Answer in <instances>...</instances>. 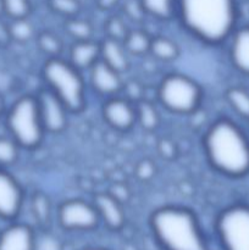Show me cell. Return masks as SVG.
<instances>
[{"label": "cell", "instance_id": "obj_18", "mask_svg": "<svg viewBox=\"0 0 249 250\" xmlns=\"http://www.w3.org/2000/svg\"><path fill=\"white\" fill-rule=\"evenodd\" d=\"M145 16L158 21H171L176 19L177 0H139Z\"/></svg>", "mask_w": 249, "mask_h": 250}, {"label": "cell", "instance_id": "obj_24", "mask_svg": "<svg viewBox=\"0 0 249 250\" xmlns=\"http://www.w3.org/2000/svg\"><path fill=\"white\" fill-rule=\"evenodd\" d=\"M36 41L37 45L41 49L42 53L45 54L48 58H58V56H61V54H62V42L53 32H41L38 36H36Z\"/></svg>", "mask_w": 249, "mask_h": 250}, {"label": "cell", "instance_id": "obj_2", "mask_svg": "<svg viewBox=\"0 0 249 250\" xmlns=\"http://www.w3.org/2000/svg\"><path fill=\"white\" fill-rule=\"evenodd\" d=\"M203 149L209 165L228 178L249 175V134L228 117L215 120L203 138Z\"/></svg>", "mask_w": 249, "mask_h": 250}, {"label": "cell", "instance_id": "obj_1", "mask_svg": "<svg viewBox=\"0 0 249 250\" xmlns=\"http://www.w3.org/2000/svg\"><path fill=\"white\" fill-rule=\"evenodd\" d=\"M176 20L202 43L221 45L239 24L238 0H177Z\"/></svg>", "mask_w": 249, "mask_h": 250}, {"label": "cell", "instance_id": "obj_35", "mask_svg": "<svg viewBox=\"0 0 249 250\" xmlns=\"http://www.w3.org/2000/svg\"><path fill=\"white\" fill-rule=\"evenodd\" d=\"M120 0H97L95 4L99 7L100 10H104V11H109L112 10L114 7H116L119 5Z\"/></svg>", "mask_w": 249, "mask_h": 250}, {"label": "cell", "instance_id": "obj_20", "mask_svg": "<svg viewBox=\"0 0 249 250\" xmlns=\"http://www.w3.org/2000/svg\"><path fill=\"white\" fill-rule=\"evenodd\" d=\"M225 99L239 119L249 121V89L242 85H232L227 88Z\"/></svg>", "mask_w": 249, "mask_h": 250}, {"label": "cell", "instance_id": "obj_11", "mask_svg": "<svg viewBox=\"0 0 249 250\" xmlns=\"http://www.w3.org/2000/svg\"><path fill=\"white\" fill-rule=\"evenodd\" d=\"M104 121L111 128L120 132H127L137 124L136 105L122 95L107 98L102 106Z\"/></svg>", "mask_w": 249, "mask_h": 250}, {"label": "cell", "instance_id": "obj_17", "mask_svg": "<svg viewBox=\"0 0 249 250\" xmlns=\"http://www.w3.org/2000/svg\"><path fill=\"white\" fill-rule=\"evenodd\" d=\"M100 43V60L104 61L112 68L124 73L128 70L129 60L124 42L105 37Z\"/></svg>", "mask_w": 249, "mask_h": 250}, {"label": "cell", "instance_id": "obj_19", "mask_svg": "<svg viewBox=\"0 0 249 250\" xmlns=\"http://www.w3.org/2000/svg\"><path fill=\"white\" fill-rule=\"evenodd\" d=\"M149 54L163 62H171L180 56V48L173 39L166 36L151 37Z\"/></svg>", "mask_w": 249, "mask_h": 250}, {"label": "cell", "instance_id": "obj_3", "mask_svg": "<svg viewBox=\"0 0 249 250\" xmlns=\"http://www.w3.org/2000/svg\"><path fill=\"white\" fill-rule=\"evenodd\" d=\"M149 227L163 250H212L194 211L182 207H161L149 217Z\"/></svg>", "mask_w": 249, "mask_h": 250}, {"label": "cell", "instance_id": "obj_25", "mask_svg": "<svg viewBox=\"0 0 249 250\" xmlns=\"http://www.w3.org/2000/svg\"><path fill=\"white\" fill-rule=\"evenodd\" d=\"M31 211L41 226L49 224L51 217V203L44 193L37 192L31 199Z\"/></svg>", "mask_w": 249, "mask_h": 250}, {"label": "cell", "instance_id": "obj_39", "mask_svg": "<svg viewBox=\"0 0 249 250\" xmlns=\"http://www.w3.org/2000/svg\"><path fill=\"white\" fill-rule=\"evenodd\" d=\"M247 132H248V134H249V121H248V131Z\"/></svg>", "mask_w": 249, "mask_h": 250}, {"label": "cell", "instance_id": "obj_6", "mask_svg": "<svg viewBox=\"0 0 249 250\" xmlns=\"http://www.w3.org/2000/svg\"><path fill=\"white\" fill-rule=\"evenodd\" d=\"M159 103L176 115H192L198 111L204 98L202 87L189 76L168 73L160 81L156 92Z\"/></svg>", "mask_w": 249, "mask_h": 250}, {"label": "cell", "instance_id": "obj_14", "mask_svg": "<svg viewBox=\"0 0 249 250\" xmlns=\"http://www.w3.org/2000/svg\"><path fill=\"white\" fill-rule=\"evenodd\" d=\"M227 42L231 66L239 75L249 77V23L238 24Z\"/></svg>", "mask_w": 249, "mask_h": 250}, {"label": "cell", "instance_id": "obj_37", "mask_svg": "<svg viewBox=\"0 0 249 250\" xmlns=\"http://www.w3.org/2000/svg\"><path fill=\"white\" fill-rule=\"evenodd\" d=\"M82 250H106V249L98 248V247H90V248H85V249H82Z\"/></svg>", "mask_w": 249, "mask_h": 250}, {"label": "cell", "instance_id": "obj_8", "mask_svg": "<svg viewBox=\"0 0 249 250\" xmlns=\"http://www.w3.org/2000/svg\"><path fill=\"white\" fill-rule=\"evenodd\" d=\"M56 217L61 229L68 232H90L100 225L94 204L83 199H70L61 203Z\"/></svg>", "mask_w": 249, "mask_h": 250}, {"label": "cell", "instance_id": "obj_15", "mask_svg": "<svg viewBox=\"0 0 249 250\" xmlns=\"http://www.w3.org/2000/svg\"><path fill=\"white\" fill-rule=\"evenodd\" d=\"M36 232L29 225L11 221L0 231V250H36Z\"/></svg>", "mask_w": 249, "mask_h": 250}, {"label": "cell", "instance_id": "obj_29", "mask_svg": "<svg viewBox=\"0 0 249 250\" xmlns=\"http://www.w3.org/2000/svg\"><path fill=\"white\" fill-rule=\"evenodd\" d=\"M46 4L51 11L65 19L80 16L82 10L80 0H46Z\"/></svg>", "mask_w": 249, "mask_h": 250}, {"label": "cell", "instance_id": "obj_27", "mask_svg": "<svg viewBox=\"0 0 249 250\" xmlns=\"http://www.w3.org/2000/svg\"><path fill=\"white\" fill-rule=\"evenodd\" d=\"M9 31L11 41L17 43H27L36 37V29L28 19L10 20Z\"/></svg>", "mask_w": 249, "mask_h": 250}, {"label": "cell", "instance_id": "obj_32", "mask_svg": "<svg viewBox=\"0 0 249 250\" xmlns=\"http://www.w3.org/2000/svg\"><path fill=\"white\" fill-rule=\"evenodd\" d=\"M156 167L154 165V163L148 159H144L141 163H138V165L134 168V173H136L137 178L142 182H148L151 178L155 176Z\"/></svg>", "mask_w": 249, "mask_h": 250}, {"label": "cell", "instance_id": "obj_13", "mask_svg": "<svg viewBox=\"0 0 249 250\" xmlns=\"http://www.w3.org/2000/svg\"><path fill=\"white\" fill-rule=\"evenodd\" d=\"M93 204L99 215L100 224H104L110 231H121L126 224L124 204L110 192L97 193L93 198Z\"/></svg>", "mask_w": 249, "mask_h": 250}, {"label": "cell", "instance_id": "obj_9", "mask_svg": "<svg viewBox=\"0 0 249 250\" xmlns=\"http://www.w3.org/2000/svg\"><path fill=\"white\" fill-rule=\"evenodd\" d=\"M38 104L39 116L46 134H60L67 128L68 117L71 112L62 102L51 93L48 88L43 87L34 93Z\"/></svg>", "mask_w": 249, "mask_h": 250}, {"label": "cell", "instance_id": "obj_10", "mask_svg": "<svg viewBox=\"0 0 249 250\" xmlns=\"http://www.w3.org/2000/svg\"><path fill=\"white\" fill-rule=\"evenodd\" d=\"M24 202L22 186L7 168L0 167V220L15 221Z\"/></svg>", "mask_w": 249, "mask_h": 250}, {"label": "cell", "instance_id": "obj_33", "mask_svg": "<svg viewBox=\"0 0 249 250\" xmlns=\"http://www.w3.org/2000/svg\"><path fill=\"white\" fill-rule=\"evenodd\" d=\"M9 42H11V37H10L9 31V23L2 21L0 17V45H6Z\"/></svg>", "mask_w": 249, "mask_h": 250}, {"label": "cell", "instance_id": "obj_38", "mask_svg": "<svg viewBox=\"0 0 249 250\" xmlns=\"http://www.w3.org/2000/svg\"><path fill=\"white\" fill-rule=\"evenodd\" d=\"M4 16V10H2V1L0 0V17Z\"/></svg>", "mask_w": 249, "mask_h": 250}, {"label": "cell", "instance_id": "obj_12", "mask_svg": "<svg viewBox=\"0 0 249 250\" xmlns=\"http://www.w3.org/2000/svg\"><path fill=\"white\" fill-rule=\"evenodd\" d=\"M89 85L93 92L97 93L105 99L121 94L124 87L122 73L112 68L103 60H99L90 67Z\"/></svg>", "mask_w": 249, "mask_h": 250}, {"label": "cell", "instance_id": "obj_36", "mask_svg": "<svg viewBox=\"0 0 249 250\" xmlns=\"http://www.w3.org/2000/svg\"><path fill=\"white\" fill-rule=\"evenodd\" d=\"M5 110H6V107H5L4 99H2V97H1V95H0V120H1L2 117H4Z\"/></svg>", "mask_w": 249, "mask_h": 250}, {"label": "cell", "instance_id": "obj_23", "mask_svg": "<svg viewBox=\"0 0 249 250\" xmlns=\"http://www.w3.org/2000/svg\"><path fill=\"white\" fill-rule=\"evenodd\" d=\"M65 32L73 41H87L93 39L94 29L89 21L76 16L65 20Z\"/></svg>", "mask_w": 249, "mask_h": 250}, {"label": "cell", "instance_id": "obj_5", "mask_svg": "<svg viewBox=\"0 0 249 250\" xmlns=\"http://www.w3.org/2000/svg\"><path fill=\"white\" fill-rule=\"evenodd\" d=\"M5 127L21 149L33 150L43 143L45 131L39 116L36 94L21 95L5 110Z\"/></svg>", "mask_w": 249, "mask_h": 250}, {"label": "cell", "instance_id": "obj_16", "mask_svg": "<svg viewBox=\"0 0 249 250\" xmlns=\"http://www.w3.org/2000/svg\"><path fill=\"white\" fill-rule=\"evenodd\" d=\"M68 61L80 71H89L100 60V43L94 39L75 41L68 50Z\"/></svg>", "mask_w": 249, "mask_h": 250}, {"label": "cell", "instance_id": "obj_22", "mask_svg": "<svg viewBox=\"0 0 249 250\" xmlns=\"http://www.w3.org/2000/svg\"><path fill=\"white\" fill-rule=\"evenodd\" d=\"M151 36L142 29H133L129 31L126 38L124 39V45L127 53L133 56H143L144 54H149Z\"/></svg>", "mask_w": 249, "mask_h": 250}, {"label": "cell", "instance_id": "obj_7", "mask_svg": "<svg viewBox=\"0 0 249 250\" xmlns=\"http://www.w3.org/2000/svg\"><path fill=\"white\" fill-rule=\"evenodd\" d=\"M215 233L222 250H249V204L234 203L222 209Z\"/></svg>", "mask_w": 249, "mask_h": 250}, {"label": "cell", "instance_id": "obj_34", "mask_svg": "<svg viewBox=\"0 0 249 250\" xmlns=\"http://www.w3.org/2000/svg\"><path fill=\"white\" fill-rule=\"evenodd\" d=\"M160 150L161 155L165 156V158H172L175 155V148H173V143L171 141H167V139H163L160 142Z\"/></svg>", "mask_w": 249, "mask_h": 250}, {"label": "cell", "instance_id": "obj_21", "mask_svg": "<svg viewBox=\"0 0 249 250\" xmlns=\"http://www.w3.org/2000/svg\"><path fill=\"white\" fill-rule=\"evenodd\" d=\"M137 124L145 131H155L160 125V115L151 102L143 99L136 103Z\"/></svg>", "mask_w": 249, "mask_h": 250}, {"label": "cell", "instance_id": "obj_31", "mask_svg": "<svg viewBox=\"0 0 249 250\" xmlns=\"http://www.w3.org/2000/svg\"><path fill=\"white\" fill-rule=\"evenodd\" d=\"M121 93H124L122 97L128 99L129 102H132L133 104L143 100V95H142L143 94V87H142V84H139V83L134 80L128 81V82H124Z\"/></svg>", "mask_w": 249, "mask_h": 250}, {"label": "cell", "instance_id": "obj_28", "mask_svg": "<svg viewBox=\"0 0 249 250\" xmlns=\"http://www.w3.org/2000/svg\"><path fill=\"white\" fill-rule=\"evenodd\" d=\"M4 16L10 20L28 19L32 12L31 0H1Z\"/></svg>", "mask_w": 249, "mask_h": 250}, {"label": "cell", "instance_id": "obj_26", "mask_svg": "<svg viewBox=\"0 0 249 250\" xmlns=\"http://www.w3.org/2000/svg\"><path fill=\"white\" fill-rule=\"evenodd\" d=\"M19 144L10 136H0V167L9 168L19 161Z\"/></svg>", "mask_w": 249, "mask_h": 250}, {"label": "cell", "instance_id": "obj_4", "mask_svg": "<svg viewBox=\"0 0 249 250\" xmlns=\"http://www.w3.org/2000/svg\"><path fill=\"white\" fill-rule=\"evenodd\" d=\"M44 87L65 104L71 114H81L87 107V82L83 72L66 59L48 58L42 67Z\"/></svg>", "mask_w": 249, "mask_h": 250}, {"label": "cell", "instance_id": "obj_30", "mask_svg": "<svg viewBox=\"0 0 249 250\" xmlns=\"http://www.w3.org/2000/svg\"><path fill=\"white\" fill-rule=\"evenodd\" d=\"M105 31H106V37H109V38L124 42V39L128 34L129 29L127 28L126 23L121 17L111 16L105 23Z\"/></svg>", "mask_w": 249, "mask_h": 250}]
</instances>
